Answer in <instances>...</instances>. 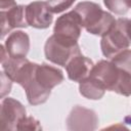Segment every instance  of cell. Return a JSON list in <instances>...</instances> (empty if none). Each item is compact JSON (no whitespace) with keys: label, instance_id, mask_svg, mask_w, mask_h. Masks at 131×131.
Here are the masks:
<instances>
[{"label":"cell","instance_id":"cell-7","mask_svg":"<svg viewBox=\"0 0 131 131\" xmlns=\"http://www.w3.org/2000/svg\"><path fill=\"white\" fill-rule=\"evenodd\" d=\"M67 129L70 131H91L98 125V117L93 110L75 105L67 118Z\"/></svg>","mask_w":131,"mask_h":131},{"label":"cell","instance_id":"cell-10","mask_svg":"<svg viewBox=\"0 0 131 131\" xmlns=\"http://www.w3.org/2000/svg\"><path fill=\"white\" fill-rule=\"evenodd\" d=\"M63 74L59 69L49 66L47 63L38 64L34 77L35 82L42 89L50 92L51 89L59 85L63 81Z\"/></svg>","mask_w":131,"mask_h":131},{"label":"cell","instance_id":"cell-12","mask_svg":"<svg viewBox=\"0 0 131 131\" xmlns=\"http://www.w3.org/2000/svg\"><path fill=\"white\" fill-rule=\"evenodd\" d=\"M93 66L94 63L90 58L80 53L75 55L64 68H66L69 79L74 82L80 83L81 81H83L84 79L90 76V72Z\"/></svg>","mask_w":131,"mask_h":131},{"label":"cell","instance_id":"cell-6","mask_svg":"<svg viewBox=\"0 0 131 131\" xmlns=\"http://www.w3.org/2000/svg\"><path fill=\"white\" fill-rule=\"evenodd\" d=\"M25 117H27L26 107L18 100L12 97L2 99L0 111V125L2 130H17L19 121Z\"/></svg>","mask_w":131,"mask_h":131},{"label":"cell","instance_id":"cell-11","mask_svg":"<svg viewBox=\"0 0 131 131\" xmlns=\"http://www.w3.org/2000/svg\"><path fill=\"white\" fill-rule=\"evenodd\" d=\"M4 46L9 57L24 58L30 50V38L23 31H14L6 38Z\"/></svg>","mask_w":131,"mask_h":131},{"label":"cell","instance_id":"cell-8","mask_svg":"<svg viewBox=\"0 0 131 131\" xmlns=\"http://www.w3.org/2000/svg\"><path fill=\"white\" fill-rule=\"evenodd\" d=\"M26 18L28 26L35 29H47L53 20V13L47 2L34 1L26 5Z\"/></svg>","mask_w":131,"mask_h":131},{"label":"cell","instance_id":"cell-17","mask_svg":"<svg viewBox=\"0 0 131 131\" xmlns=\"http://www.w3.org/2000/svg\"><path fill=\"white\" fill-rule=\"evenodd\" d=\"M17 130H42L40 122L33 117H25L17 125Z\"/></svg>","mask_w":131,"mask_h":131},{"label":"cell","instance_id":"cell-2","mask_svg":"<svg viewBox=\"0 0 131 131\" xmlns=\"http://www.w3.org/2000/svg\"><path fill=\"white\" fill-rule=\"evenodd\" d=\"M74 10L78 13L82 27L92 35L103 36L116 21V18L110 12L91 1L78 3Z\"/></svg>","mask_w":131,"mask_h":131},{"label":"cell","instance_id":"cell-19","mask_svg":"<svg viewBox=\"0 0 131 131\" xmlns=\"http://www.w3.org/2000/svg\"><path fill=\"white\" fill-rule=\"evenodd\" d=\"M15 5V0H0V10H6Z\"/></svg>","mask_w":131,"mask_h":131},{"label":"cell","instance_id":"cell-14","mask_svg":"<svg viewBox=\"0 0 131 131\" xmlns=\"http://www.w3.org/2000/svg\"><path fill=\"white\" fill-rule=\"evenodd\" d=\"M113 63L131 76V49L123 50L112 59Z\"/></svg>","mask_w":131,"mask_h":131},{"label":"cell","instance_id":"cell-18","mask_svg":"<svg viewBox=\"0 0 131 131\" xmlns=\"http://www.w3.org/2000/svg\"><path fill=\"white\" fill-rule=\"evenodd\" d=\"M1 74V97L4 98V96L10 92L11 89V84H12V80L3 72L0 73Z\"/></svg>","mask_w":131,"mask_h":131},{"label":"cell","instance_id":"cell-3","mask_svg":"<svg viewBox=\"0 0 131 131\" xmlns=\"http://www.w3.org/2000/svg\"><path fill=\"white\" fill-rule=\"evenodd\" d=\"M131 45V19L120 17L113 27L101 36L100 48L102 54L112 59L118 53L126 50Z\"/></svg>","mask_w":131,"mask_h":131},{"label":"cell","instance_id":"cell-9","mask_svg":"<svg viewBox=\"0 0 131 131\" xmlns=\"http://www.w3.org/2000/svg\"><path fill=\"white\" fill-rule=\"evenodd\" d=\"M1 17V38H4L11 30L16 28H27L28 23L26 18V6L18 5L6 9L0 10Z\"/></svg>","mask_w":131,"mask_h":131},{"label":"cell","instance_id":"cell-1","mask_svg":"<svg viewBox=\"0 0 131 131\" xmlns=\"http://www.w3.org/2000/svg\"><path fill=\"white\" fill-rule=\"evenodd\" d=\"M90 76L97 79L105 90L124 96L131 95V76L115 66L112 60L98 61L93 66Z\"/></svg>","mask_w":131,"mask_h":131},{"label":"cell","instance_id":"cell-15","mask_svg":"<svg viewBox=\"0 0 131 131\" xmlns=\"http://www.w3.org/2000/svg\"><path fill=\"white\" fill-rule=\"evenodd\" d=\"M105 7L118 15H124L131 8V0H103Z\"/></svg>","mask_w":131,"mask_h":131},{"label":"cell","instance_id":"cell-5","mask_svg":"<svg viewBox=\"0 0 131 131\" xmlns=\"http://www.w3.org/2000/svg\"><path fill=\"white\" fill-rule=\"evenodd\" d=\"M82 24L78 13L73 9L60 15L54 25L53 35L63 41L71 43H78L82 31Z\"/></svg>","mask_w":131,"mask_h":131},{"label":"cell","instance_id":"cell-4","mask_svg":"<svg viewBox=\"0 0 131 131\" xmlns=\"http://www.w3.org/2000/svg\"><path fill=\"white\" fill-rule=\"evenodd\" d=\"M45 57L57 66L66 67L68 62L77 54H80V47L78 43H71L56 38L54 35L50 36L44 45Z\"/></svg>","mask_w":131,"mask_h":131},{"label":"cell","instance_id":"cell-13","mask_svg":"<svg viewBox=\"0 0 131 131\" xmlns=\"http://www.w3.org/2000/svg\"><path fill=\"white\" fill-rule=\"evenodd\" d=\"M79 91L85 98L98 100L104 95L105 88L97 79L89 76L79 83Z\"/></svg>","mask_w":131,"mask_h":131},{"label":"cell","instance_id":"cell-16","mask_svg":"<svg viewBox=\"0 0 131 131\" xmlns=\"http://www.w3.org/2000/svg\"><path fill=\"white\" fill-rule=\"evenodd\" d=\"M76 0H47V4L52 13H60L70 8Z\"/></svg>","mask_w":131,"mask_h":131}]
</instances>
